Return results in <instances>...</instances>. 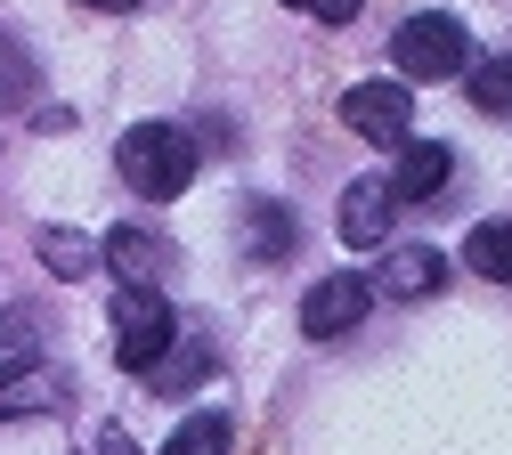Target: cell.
Listing matches in <instances>:
<instances>
[{
    "instance_id": "1",
    "label": "cell",
    "mask_w": 512,
    "mask_h": 455,
    "mask_svg": "<svg viewBox=\"0 0 512 455\" xmlns=\"http://www.w3.org/2000/svg\"><path fill=\"white\" fill-rule=\"evenodd\" d=\"M114 163H122V179H131L147 204H171V195L196 179V139H187L179 122H139V130H122Z\"/></svg>"
},
{
    "instance_id": "2",
    "label": "cell",
    "mask_w": 512,
    "mask_h": 455,
    "mask_svg": "<svg viewBox=\"0 0 512 455\" xmlns=\"http://www.w3.org/2000/svg\"><path fill=\"white\" fill-rule=\"evenodd\" d=\"M391 65L407 82H456V74H472V33H464V17H407L399 33H391Z\"/></svg>"
},
{
    "instance_id": "3",
    "label": "cell",
    "mask_w": 512,
    "mask_h": 455,
    "mask_svg": "<svg viewBox=\"0 0 512 455\" xmlns=\"http://www.w3.org/2000/svg\"><path fill=\"white\" fill-rule=\"evenodd\" d=\"M171 342H179L171 301H163L155 285H122V301H114V358L131 366V374H155Z\"/></svg>"
},
{
    "instance_id": "4",
    "label": "cell",
    "mask_w": 512,
    "mask_h": 455,
    "mask_svg": "<svg viewBox=\"0 0 512 455\" xmlns=\"http://www.w3.org/2000/svg\"><path fill=\"white\" fill-rule=\"evenodd\" d=\"M342 122L374 147H407L415 98H407V82H358V90H342Z\"/></svg>"
},
{
    "instance_id": "5",
    "label": "cell",
    "mask_w": 512,
    "mask_h": 455,
    "mask_svg": "<svg viewBox=\"0 0 512 455\" xmlns=\"http://www.w3.org/2000/svg\"><path fill=\"white\" fill-rule=\"evenodd\" d=\"M366 309H374V285L366 277H317L301 293V334L309 342H342L350 325H366Z\"/></svg>"
},
{
    "instance_id": "6",
    "label": "cell",
    "mask_w": 512,
    "mask_h": 455,
    "mask_svg": "<svg viewBox=\"0 0 512 455\" xmlns=\"http://www.w3.org/2000/svg\"><path fill=\"white\" fill-rule=\"evenodd\" d=\"M447 171H456V155H447L439 139H407V147H399V171L382 179V187H391L399 204H431V195L447 187Z\"/></svg>"
},
{
    "instance_id": "7",
    "label": "cell",
    "mask_w": 512,
    "mask_h": 455,
    "mask_svg": "<svg viewBox=\"0 0 512 455\" xmlns=\"http://www.w3.org/2000/svg\"><path fill=\"white\" fill-rule=\"evenodd\" d=\"M439 285H447V260L431 244H399L391 260H382V277H374V293H391V301H423Z\"/></svg>"
},
{
    "instance_id": "8",
    "label": "cell",
    "mask_w": 512,
    "mask_h": 455,
    "mask_svg": "<svg viewBox=\"0 0 512 455\" xmlns=\"http://www.w3.org/2000/svg\"><path fill=\"white\" fill-rule=\"evenodd\" d=\"M236 244H244V260H269L277 269V260L293 252V212L269 204V195H252V204L236 212Z\"/></svg>"
},
{
    "instance_id": "9",
    "label": "cell",
    "mask_w": 512,
    "mask_h": 455,
    "mask_svg": "<svg viewBox=\"0 0 512 455\" xmlns=\"http://www.w3.org/2000/svg\"><path fill=\"white\" fill-rule=\"evenodd\" d=\"M391 204H399V195L382 187V179H350V195H342V236H350V244H382V236H391Z\"/></svg>"
},
{
    "instance_id": "10",
    "label": "cell",
    "mask_w": 512,
    "mask_h": 455,
    "mask_svg": "<svg viewBox=\"0 0 512 455\" xmlns=\"http://www.w3.org/2000/svg\"><path fill=\"white\" fill-rule=\"evenodd\" d=\"M106 260L122 269V285H155V277L171 269V244L147 236V228H114V236H106Z\"/></svg>"
},
{
    "instance_id": "11",
    "label": "cell",
    "mask_w": 512,
    "mask_h": 455,
    "mask_svg": "<svg viewBox=\"0 0 512 455\" xmlns=\"http://www.w3.org/2000/svg\"><path fill=\"white\" fill-rule=\"evenodd\" d=\"M464 269H480L488 285H512V220H480L464 236Z\"/></svg>"
},
{
    "instance_id": "12",
    "label": "cell",
    "mask_w": 512,
    "mask_h": 455,
    "mask_svg": "<svg viewBox=\"0 0 512 455\" xmlns=\"http://www.w3.org/2000/svg\"><path fill=\"white\" fill-rule=\"evenodd\" d=\"M228 447H236L228 415H187V423L163 439V455H228Z\"/></svg>"
},
{
    "instance_id": "13",
    "label": "cell",
    "mask_w": 512,
    "mask_h": 455,
    "mask_svg": "<svg viewBox=\"0 0 512 455\" xmlns=\"http://www.w3.org/2000/svg\"><path fill=\"white\" fill-rule=\"evenodd\" d=\"M41 260H49V277H90L98 269V244L74 236V228H41Z\"/></svg>"
},
{
    "instance_id": "14",
    "label": "cell",
    "mask_w": 512,
    "mask_h": 455,
    "mask_svg": "<svg viewBox=\"0 0 512 455\" xmlns=\"http://www.w3.org/2000/svg\"><path fill=\"white\" fill-rule=\"evenodd\" d=\"M196 374H212V350H204V342H187V350L171 342V350H163V366H155V390L171 399V390H187Z\"/></svg>"
},
{
    "instance_id": "15",
    "label": "cell",
    "mask_w": 512,
    "mask_h": 455,
    "mask_svg": "<svg viewBox=\"0 0 512 455\" xmlns=\"http://www.w3.org/2000/svg\"><path fill=\"white\" fill-rule=\"evenodd\" d=\"M472 106H480V114H512V57L472 65Z\"/></svg>"
},
{
    "instance_id": "16",
    "label": "cell",
    "mask_w": 512,
    "mask_h": 455,
    "mask_svg": "<svg viewBox=\"0 0 512 455\" xmlns=\"http://www.w3.org/2000/svg\"><path fill=\"white\" fill-rule=\"evenodd\" d=\"M33 358H41V334H33L25 317H0V382H9V374H25Z\"/></svg>"
},
{
    "instance_id": "17",
    "label": "cell",
    "mask_w": 512,
    "mask_h": 455,
    "mask_svg": "<svg viewBox=\"0 0 512 455\" xmlns=\"http://www.w3.org/2000/svg\"><path fill=\"white\" fill-rule=\"evenodd\" d=\"M0 98H9V106H17V98H33V65H25V49H17V41H0Z\"/></svg>"
},
{
    "instance_id": "18",
    "label": "cell",
    "mask_w": 512,
    "mask_h": 455,
    "mask_svg": "<svg viewBox=\"0 0 512 455\" xmlns=\"http://www.w3.org/2000/svg\"><path fill=\"white\" fill-rule=\"evenodd\" d=\"M285 9H301V17H317V25H350L366 0H285Z\"/></svg>"
},
{
    "instance_id": "19",
    "label": "cell",
    "mask_w": 512,
    "mask_h": 455,
    "mask_svg": "<svg viewBox=\"0 0 512 455\" xmlns=\"http://www.w3.org/2000/svg\"><path fill=\"white\" fill-rule=\"evenodd\" d=\"M98 455H131V431H114V423H106V431H98Z\"/></svg>"
},
{
    "instance_id": "20",
    "label": "cell",
    "mask_w": 512,
    "mask_h": 455,
    "mask_svg": "<svg viewBox=\"0 0 512 455\" xmlns=\"http://www.w3.org/2000/svg\"><path fill=\"white\" fill-rule=\"evenodd\" d=\"M82 9H106V17H122V9H139V0H82Z\"/></svg>"
},
{
    "instance_id": "21",
    "label": "cell",
    "mask_w": 512,
    "mask_h": 455,
    "mask_svg": "<svg viewBox=\"0 0 512 455\" xmlns=\"http://www.w3.org/2000/svg\"><path fill=\"white\" fill-rule=\"evenodd\" d=\"M17 407H25V399H17V390H9V382H0V423H9Z\"/></svg>"
}]
</instances>
